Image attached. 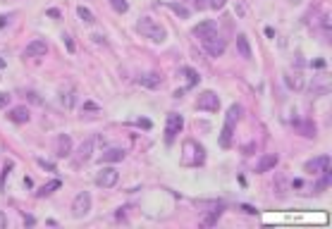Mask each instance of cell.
Wrapping results in <instances>:
<instances>
[{
	"label": "cell",
	"mask_w": 332,
	"mask_h": 229,
	"mask_svg": "<svg viewBox=\"0 0 332 229\" xmlns=\"http://www.w3.org/2000/svg\"><path fill=\"white\" fill-rule=\"evenodd\" d=\"M136 31L144 36V38L153 41V43H163V41L167 38L165 26H163L160 22H155L153 17H141L139 19V22H136Z\"/></svg>",
	"instance_id": "obj_1"
},
{
	"label": "cell",
	"mask_w": 332,
	"mask_h": 229,
	"mask_svg": "<svg viewBox=\"0 0 332 229\" xmlns=\"http://www.w3.org/2000/svg\"><path fill=\"white\" fill-rule=\"evenodd\" d=\"M2 67H5V60H0V70H2Z\"/></svg>",
	"instance_id": "obj_40"
},
{
	"label": "cell",
	"mask_w": 332,
	"mask_h": 229,
	"mask_svg": "<svg viewBox=\"0 0 332 229\" xmlns=\"http://www.w3.org/2000/svg\"><path fill=\"white\" fill-rule=\"evenodd\" d=\"M48 53V43L41 41V38H34L26 48H24V57H46Z\"/></svg>",
	"instance_id": "obj_11"
},
{
	"label": "cell",
	"mask_w": 332,
	"mask_h": 229,
	"mask_svg": "<svg viewBox=\"0 0 332 229\" xmlns=\"http://www.w3.org/2000/svg\"><path fill=\"white\" fill-rule=\"evenodd\" d=\"M96 143H98V136H89L86 141H84L81 146H79V148H77V158H74V162H77V165H81V162H89V160L93 158Z\"/></svg>",
	"instance_id": "obj_9"
},
{
	"label": "cell",
	"mask_w": 332,
	"mask_h": 229,
	"mask_svg": "<svg viewBox=\"0 0 332 229\" xmlns=\"http://www.w3.org/2000/svg\"><path fill=\"white\" fill-rule=\"evenodd\" d=\"M136 84L139 86H146V88H158V86H163V76L158 72H146V74L136 76Z\"/></svg>",
	"instance_id": "obj_12"
},
{
	"label": "cell",
	"mask_w": 332,
	"mask_h": 229,
	"mask_svg": "<svg viewBox=\"0 0 332 229\" xmlns=\"http://www.w3.org/2000/svg\"><path fill=\"white\" fill-rule=\"evenodd\" d=\"M62 38H65V46H67V51H70V53H74V43H72V36H62Z\"/></svg>",
	"instance_id": "obj_32"
},
{
	"label": "cell",
	"mask_w": 332,
	"mask_h": 229,
	"mask_svg": "<svg viewBox=\"0 0 332 229\" xmlns=\"http://www.w3.org/2000/svg\"><path fill=\"white\" fill-rule=\"evenodd\" d=\"M186 2H191V7H196V10H203L208 2L205 0H186Z\"/></svg>",
	"instance_id": "obj_31"
},
{
	"label": "cell",
	"mask_w": 332,
	"mask_h": 229,
	"mask_svg": "<svg viewBox=\"0 0 332 229\" xmlns=\"http://www.w3.org/2000/svg\"><path fill=\"white\" fill-rule=\"evenodd\" d=\"M84 110H91V112H96V110H98V105H93V103H84Z\"/></svg>",
	"instance_id": "obj_35"
},
{
	"label": "cell",
	"mask_w": 332,
	"mask_h": 229,
	"mask_svg": "<svg viewBox=\"0 0 332 229\" xmlns=\"http://www.w3.org/2000/svg\"><path fill=\"white\" fill-rule=\"evenodd\" d=\"M182 127H184V120H182V115H177V112H170L167 115V124H165V141L172 143L177 139V134L182 131Z\"/></svg>",
	"instance_id": "obj_6"
},
{
	"label": "cell",
	"mask_w": 332,
	"mask_h": 229,
	"mask_svg": "<svg viewBox=\"0 0 332 229\" xmlns=\"http://www.w3.org/2000/svg\"><path fill=\"white\" fill-rule=\"evenodd\" d=\"M139 127H144V129H151V122H148V120H139Z\"/></svg>",
	"instance_id": "obj_37"
},
{
	"label": "cell",
	"mask_w": 332,
	"mask_h": 229,
	"mask_svg": "<svg viewBox=\"0 0 332 229\" xmlns=\"http://www.w3.org/2000/svg\"><path fill=\"white\" fill-rule=\"evenodd\" d=\"M0 229H7V215L0 212Z\"/></svg>",
	"instance_id": "obj_33"
},
{
	"label": "cell",
	"mask_w": 332,
	"mask_h": 229,
	"mask_svg": "<svg viewBox=\"0 0 332 229\" xmlns=\"http://www.w3.org/2000/svg\"><path fill=\"white\" fill-rule=\"evenodd\" d=\"M7 117H10L15 124H26V122H29V110H26L24 105L12 107V110L7 112Z\"/></svg>",
	"instance_id": "obj_16"
},
{
	"label": "cell",
	"mask_w": 332,
	"mask_h": 229,
	"mask_svg": "<svg viewBox=\"0 0 332 229\" xmlns=\"http://www.w3.org/2000/svg\"><path fill=\"white\" fill-rule=\"evenodd\" d=\"M91 38H93V41H96V43H105V38H103V36H101V34H93Z\"/></svg>",
	"instance_id": "obj_34"
},
{
	"label": "cell",
	"mask_w": 332,
	"mask_h": 229,
	"mask_svg": "<svg viewBox=\"0 0 332 229\" xmlns=\"http://www.w3.org/2000/svg\"><path fill=\"white\" fill-rule=\"evenodd\" d=\"M184 165H201L203 162V148L196 141H184Z\"/></svg>",
	"instance_id": "obj_7"
},
{
	"label": "cell",
	"mask_w": 332,
	"mask_h": 229,
	"mask_svg": "<svg viewBox=\"0 0 332 229\" xmlns=\"http://www.w3.org/2000/svg\"><path fill=\"white\" fill-rule=\"evenodd\" d=\"M284 81H287V86L294 88V91H299V88H304V79H301V74L296 72V74H292V72H287L284 74Z\"/></svg>",
	"instance_id": "obj_20"
},
{
	"label": "cell",
	"mask_w": 332,
	"mask_h": 229,
	"mask_svg": "<svg viewBox=\"0 0 332 229\" xmlns=\"http://www.w3.org/2000/svg\"><path fill=\"white\" fill-rule=\"evenodd\" d=\"M170 10H172V12H177V15H179L182 19L189 17V10H186L184 5H182V0H179V2H170Z\"/></svg>",
	"instance_id": "obj_25"
},
{
	"label": "cell",
	"mask_w": 332,
	"mask_h": 229,
	"mask_svg": "<svg viewBox=\"0 0 332 229\" xmlns=\"http://www.w3.org/2000/svg\"><path fill=\"white\" fill-rule=\"evenodd\" d=\"M182 72H184V74H186V79H189V86H196V84H199V79H201V76H199L196 72L191 70V67H184Z\"/></svg>",
	"instance_id": "obj_27"
},
{
	"label": "cell",
	"mask_w": 332,
	"mask_h": 229,
	"mask_svg": "<svg viewBox=\"0 0 332 229\" xmlns=\"http://www.w3.org/2000/svg\"><path fill=\"white\" fill-rule=\"evenodd\" d=\"M117 179H120V172H117L115 167H103V170L96 175V186H101V189H112V186L117 184Z\"/></svg>",
	"instance_id": "obj_8"
},
{
	"label": "cell",
	"mask_w": 332,
	"mask_h": 229,
	"mask_svg": "<svg viewBox=\"0 0 332 229\" xmlns=\"http://www.w3.org/2000/svg\"><path fill=\"white\" fill-rule=\"evenodd\" d=\"M89 210H91V194L89 191H79L72 201V215L77 220H81V217L89 215Z\"/></svg>",
	"instance_id": "obj_4"
},
{
	"label": "cell",
	"mask_w": 332,
	"mask_h": 229,
	"mask_svg": "<svg viewBox=\"0 0 332 229\" xmlns=\"http://www.w3.org/2000/svg\"><path fill=\"white\" fill-rule=\"evenodd\" d=\"M125 151L122 148H108V151H103V155H101V162H120V160H125Z\"/></svg>",
	"instance_id": "obj_18"
},
{
	"label": "cell",
	"mask_w": 332,
	"mask_h": 229,
	"mask_svg": "<svg viewBox=\"0 0 332 229\" xmlns=\"http://www.w3.org/2000/svg\"><path fill=\"white\" fill-rule=\"evenodd\" d=\"M237 53L244 57V60H251V43H249V38H246V34H239L237 36Z\"/></svg>",
	"instance_id": "obj_17"
},
{
	"label": "cell",
	"mask_w": 332,
	"mask_h": 229,
	"mask_svg": "<svg viewBox=\"0 0 332 229\" xmlns=\"http://www.w3.org/2000/svg\"><path fill=\"white\" fill-rule=\"evenodd\" d=\"M215 29H218L215 22H203V24H199L194 29V36H203V34H208V31H215Z\"/></svg>",
	"instance_id": "obj_22"
},
{
	"label": "cell",
	"mask_w": 332,
	"mask_h": 229,
	"mask_svg": "<svg viewBox=\"0 0 332 229\" xmlns=\"http://www.w3.org/2000/svg\"><path fill=\"white\" fill-rule=\"evenodd\" d=\"M299 131H301L304 136L313 139V136H315V124H313V122H304V124H299Z\"/></svg>",
	"instance_id": "obj_24"
},
{
	"label": "cell",
	"mask_w": 332,
	"mask_h": 229,
	"mask_svg": "<svg viewBox=\"0 0 332 229\" xmlns=\"http://www.w3.org/2000/svg\"><path fill=\"white\" fill-rule=\"evenodd\" d=\"M241 210H244V212H249V215H254V212H256L254 208H251V205H241Z\"/></svg>",
	"instance_id": "obj_38"
},
{
	"label": "cell",
	"mask_w": 332,
	"mask_h": 229,
	"mask_svg": "<svg viewBox=\"0 0 332 229\" xmlns=\"http://www.w3.org/2000/svg\"><path fill=\"white\" fill-rule=\"evenodd\" d=\"M72 103H74V96H72V91H67V93H62V105H65V107H72Z\"/></svg>",
	"instance_id": "obj_28"
},
{
	"label": "cell",
	"mask_w": 332,
	"mask_h": 229,
	"mask_svg": "<svg viewBox=\"0 0 332 229\" xmlns=\"http://www.w3.org/2000/svg\"><path fill=\"white\" fill-rule=\"evenodd\" d=\"M26 96H29V98H31V101H34V103H41V98H38L36 93H26Z\"/></svg>",
	"instance_id": "obj_39"
},
{
	"label": "cell",
	"mask_w": 332,
	"mask_h": 229,
	"mask_svg": "<svg viewBox=\"0 0 332 229\" xmlns=\"http://www.w3.org/2000/svg\"><path fill=\"white\" fill-rule=\"evenodd\" d=\"M77 15H79V19H81L84 24H93V22H96L93 12L89 10V7H84V5H79V7H77Z\"/></svg>",
	"instance_id": "obj_21"
},
{
	"label": "cell",
	"mask_w": 332,
	"mask_h": 229,
	"mask_svg": "<svg viewBox=\"0 0 332 229\" xmlns=\"http://www.w3.org/2000/svg\"><path fill=\"white\" fill-rule=\"evenodd\" d=\"M225 2H227V0H208V5H210L213 10H222V7H225Z\"/></svg>",
	"instance_id": "obj_30"
},
{
	"label": "cell",
	"mask_w": 332,
	"mask_h": 229,
	"mask_svg": "<svg viewBox=\"0 0 332 229\" xmlns=\"http://www.w3.org/2000/svg\"><path fill=\"white\" fill-rule=\"evenodd\" d=\"M311 93H313V96H325V93H330V79H328L325 74H320V76H313Z\"/></svg>",
	"instance_id": "obj_14"
},
{
	"label": "cell",
	"mask_w": 332,
	"mask_h": 229,
	"mask_svg": "<svg viewBox=\"0 0 332 229\" xmlns=\"http://www.w3.org/2000/svg\"><path fill=\"white\" fill-rule=\"evenodd\" d=\"M220 215H222V205H218L215 210H213L210 215H208V217H205V220H203V225H205V227H213V225L220 220Z\"/></svg>",
	"instance_id": "obj_23"
},
{
	"label": "cell",
	"mask_w": 332,
	"mask_h": 229,
	"mask_svg": "<svg viewBox=\"0 0 332 229\" xmlns=\"http://www.w3.org/2000/svg\"><path fill=\"white\" fill-rule=\"evenodd\" d=\"M10 98H12L10 93H5V91H0V107H7V105H10Z\"/></svg>",
	"instance_id": "obj_29"
},
{
	"label": "cell",
	"mask_w": 332,
	"mask_h": 229,
	"mask_svg": "<svg viewBox=\"0 0 332 229\" xmlns=\"http://www.w3.org/2000/svg\"><path fill=\"white\" fill-rule=\"evenodd\" d=\"M199 38H201L203 51L210 55V57H220V55L225 53V48H227V41L218 34V29H215V31H208V34H203V36H199Z\"/></svg>",
	"instance_id": "obj_2"
},
{
	"label": "cell",
	"mask_w": 332,
	"mask_h": 229,
	"mask_svg": "<svg viewBox=\"0 0 332 229\" xmlns=\"http://www.w3.org/2000/svg\"><path fill=\"white\" fill-rule=\"evenodd\" d=\"M110 5H112V10L120 12V15H125V12L129 10V2H127V0H110Z\"/></svg>",
	"instance_id": "obj_26"
},
{
	"label": "cell",
	"mask_w": 332,
	"mask_h": 229,
	"mask_svg": "<svg viewBox=\"0 0 332 229\" xmlns=\"http://www.w3.org/2000/svg\"><path fill=\"white\" fill-rule=\"evenodd\" d=\"M60 186H62V181H60V179H53V181H48V184H43V186L38 189V191H36V198H43V196H51L53 191H57Z\"/></svg>",
	"instance_id": "obj_19"
},
{
	"label": "cell",
	"mask_w": 332,
	"mask_h": 229,
	"mask_svg": "<svg viewBox=\"0 0 332 229\" xmlns=\"http://www.w3.org/2000/svg\"><path fill=\"white\" fill-rule=\"evenodd\" d=\"M304 170H306L308 175H323L325 170H330V158H328V155H320V158L308 160V162L304 165Z\"/></svg>",
	"instance_id": "obj_10"
},
{
	"label": "cell",
	"mask_w": 332,
	"mask_h": 229,
	"mask_svg": "<svg viewBox=\"0 0 332 229\" xmlns=\"http://www.w3.org/2000/svg\"><path fill=\"white\" fill-rule=\"evenodd\" d=\"M38 165H41V167H48V170H55V167H53L51 162H46V160H38Z\"/></svg>",
	"instance_id": "obj_36"
},
{
	"label": "cell",
	"mask_w": 332,
	"mask_h": 229,
	"mask_svg": "<svg viewBox=\"0 0 332 229\" xmlns=\"http://www.w3.org/2000/svg\"><path fill=\"white\" fill-rule=\"evenodd\" d=\"M196 107L203 110V112H218V107H220V98H218V93H213V91H203V93H199V98H196Z\"/></svg>",
	"instance_id": "obj_5"
},
{
	"label": "cell",
	"mask_w": 332,
	"mask_h": 229,
	"mask_svg": "<svg viewBox=\"0 0 332 229\" xmlns=\"http://www.w3.org/2000/svg\"><path fill=\"white\" fill-rule=\"evenodd\" d=\"M239 117H241V105H232L230 110H227L225 127H222V134H220L222 148H230V146H232V131H234V124L239 122Z\"/></svg>",
	"instance_id": "obj_3"
},
{
	"label": "cell",
	"mask_w": 332,
	"mask_h": 229,
	"mask_svg": "<svg viewBox=\"0 0 332 229\" xmlns=\"http://www.w3.org/2000/svg\"><path fill=\"white\" fill-rule=\"evenodd\" d=\"M277 162H280V155L277 153H268V155H263L258 160V165H256V172L263 175V172H270V170H275Z\"/></svg>",
	"instance_id": "obj_13"
},
{
	"label": "cell",
	"mask_w": 332,
	"mask_h": 229,
	"mask_svg": "<svg viewBox=\"0 0 332 229\" xmlns=\"http://www.w3.org/2000/svg\"><path fill=\"white\" fill-rule=\"evenodd\" d=\"M70 153H72V139H70L67 134H62V136H57L55 155H57V158H67Z\"/></svg>",
	"instance_id": "obj_15"
}]
</instances>
